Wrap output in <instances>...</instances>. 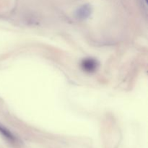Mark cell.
Returning <instances> with one entry per match:
<instances>
[{
    "instance_id": "obj_2",
    "label": "cell",
    "mask_w": 148,
    "mask_h": 148,
    "mask_svg": "<svg viewBox=\"0 0 148 148\" xmlns=\"http://www.w3.org/2000/svg\"><path fill=\"white\" fill-rule=\"evenodd\" d=\"M92 7L89 4H84L77 10L75 15L79 20H85L90 16Z\"/></svg>"
},
{
    "instance_id": "obj_4",
    "label": "cell",
    "mask_w": 148,
    "mask_h": 148,
    "mask_svg": "<svg viewBox=\"0 0 148 148\" xmlns=\"http://www.w3.org/2000/svg\"><path fill=\"white\" fill-rule=\"evenodd\" d=\"M143 2H144V4H145V7H147V0H143Z\"/></svg>"
},
{
    "instance_id": "obj_1",
    "label": "cell",
    "mask_w": 148,
    "mask_h": 148,
    "mask_svg": "<svg viewBox=\"0 0 148 148\" xmlns=\"http://www.w3.org/2000/svg\"><path fill=\"white\" fill-rule=\"evenodd\" d=\"M81 67L87 73H92L98 69V62L92 58H87L82 61Z\"/></svg>"
},
{
    "instance_id": "obj_3",
    "label": "cell",
    "mask_w": 148,
    "mask_h": 148,
    "mask_svg": "<svg viewBox=\"0 0 148 148\" xmlns=\"http://www.w3.org/2000/svg\"><path fill=\"white\" fill-rule=\"evenodd\" d=\"M0 133H1L5 138L10 140V141H14V137L13 136V134H12L8 130H7L5 127H2L1 125H0Z\"/></svg>"
}]
</instances>
